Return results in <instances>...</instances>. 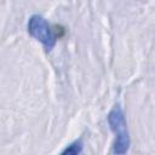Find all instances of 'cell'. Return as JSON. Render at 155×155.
I'll return each instance as SVG.
<instances>
[{"mask_svg":"<svg viewBox=\"0 0 155 155\" xmlns=\"http://www.w3.org/2000/svg\"><path fill=\"white\" fill-rule=\"evenodd\" d=\"M110 130L115 134V142L113 145L114 155H125L127 154L131 144L130 133L127 128V121L125 113L120 104H115L107 116Z\"/></svg>","mask_w":155,"mask_h":155,"instance_id":"cell-1","label":"cell"},{"mask_svg":"<svg viewBox=\"0 0 155 155\" xmlns=\"http://www.w3.org/2000/svg\"><path fill=\"white\" fill-rule=\"evenodd\" d=\"M28 34L35 40L40 41L46 51H51L57 41V35L53 33L48 22L40 15H31L27 23Z\"/></svg>","mask_w":155,"mask_h":155,"instance_id":"cell-2","label":"cell"},{"mask_svg":"<svg viewBox=\"0 0 155 155\" xmlns=\"http://www.w3.org/2000/svg\"><path fill=\"white\" fill-rule=\"evenodd\" d=\"M84 149V144H82V140L81 139H78L75 142H73L70 145H68L61 155H80L81 151Z\"/></svg>","mask_w":155,"mask_h":155,"instance_id":"cell-3","label":"cell"}]
</instances>
